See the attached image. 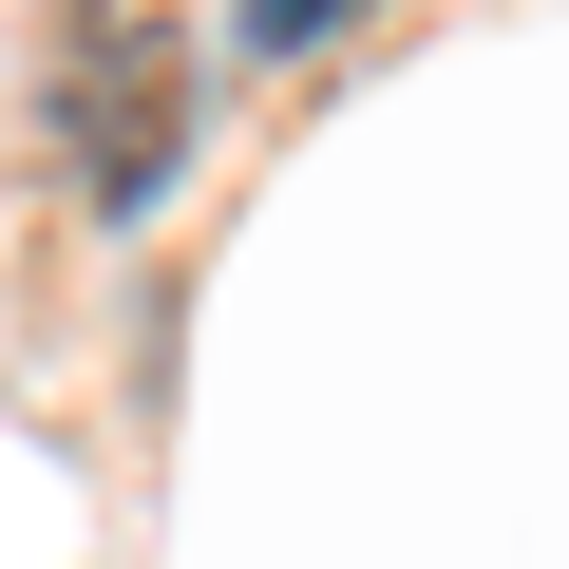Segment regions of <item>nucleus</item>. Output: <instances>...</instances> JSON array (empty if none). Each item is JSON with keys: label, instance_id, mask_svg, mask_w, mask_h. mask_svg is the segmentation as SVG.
Listing matches in <instances>:
<instances>
[{"label": "nucleus", "instance_id": "obj_1", "mask_svg": "<svg viewBox=\"0 0 569 569\" xmlns=\"http://www.w3.org/2000/svg\"><path fill=\"white\" fill-rule=\"evenodd\" d=\"M171 152H190V77H171V39H152V20H77V39H58V171H77L96 209H152Z\"/></svg>", "mask_w": 569, "mask_h": 569}, {"label": "nucleus", "instance_id": "obj_2", "mask_svg": "<svg viewBox=\"0 0 569 569\" xmlns=\"http://www.w3.org/2000/svg\"><path fill=\"white\" fill-rule=\"evenodd\" d=\"M342 20H361V0H228V39H247V58H305V39H342Z\"/></svg>", "mask_w": 569, "mask_h": 569}]
</instances>
